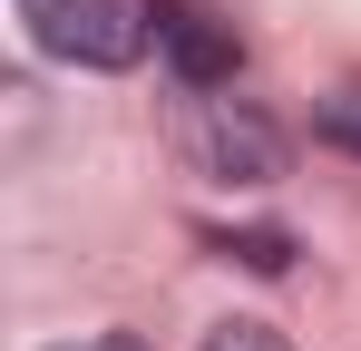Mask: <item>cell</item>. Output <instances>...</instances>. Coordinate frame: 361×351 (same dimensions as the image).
<instances>
[{
	"instance_id": "obj_1",
	"label": "cell",
	"mask_w": 361,
	"mask_h": 351,
	"mask_svg": "<svg viewBox=\"0 0 361 351\" xmlns=\"http://www.w3.org/2000/svg\"><path fill=\"white\" fill-rule=\"evenodd\" d=\"M20 20H30V39L68 68H137L147 58V10H127V0H20Z\"/></svg>"
},
{
	"instance_id": "obj_3",
	"label": "cell",
	"mask_w": 361,
	"mask_h": 351,
	"mask_svg": "<svg viewBox=\"0 0 361 351\" xmlns=\"http://www.w3.org/2000/svg\"><path fill=\"white\" fill-rule=\"evenodd\" d=\"M205 166L225 176V185H274V176H283L274 117H254L244 98H205Z\"/></svg>"
},
{
	"instance_id": "obj_2",
	"label": "cell",
	"mask_w": 361,
	"mask_h": 351,
	"mask_svg": "<svg viewBox=\"0 0 361 351\" xmlns=\"http://www.w3.org/2000/svg\"><path fill=\"white\" fill-rule=\"evenodd\" d=\"M147 30H157V49H166V68H176L185 88H235L244 39L215 20V10H195V0H147Z\"/></svg>"
},
{
	"instance_id": "obj_7",
	"label": "cell",
	"mask_w": 361,
	"mask_h": 351,
	"mask_svg": "<svg viewBox=\"0 0 361 351\" xmlns=\"http://www.w3.org/2000/svg\"><path fill=\"white\" fill-rule=\"evenodd\" d=\"M59 351H147L137 332H98V342H59Z\"/></svg>"
},
{
	"instance_id": "obj_5",
	"label": "cell",
	"mask_w": 361,
	"mask_h": 351,
	"mask_svg": "<svg viewBox=\"0 0 361 351\" xmlns=\"http://www.w3.org/2000/svg\"><path fill=\"white\" fill-rule=\"evenodd\" d=\"M205 351H293V342H283L274 322H215V332H205Z\"/></svg>"
},
{
	"instance_id": "obj_6",
	"label": "cell",
	"mask_w": 361,
	"mask_h": 351,
	"mask_svg": "<svg viewBox=\"0 0 361 351\" xmlns=\"http://www.w3.org/2000/svg\"><path fill=\"white\" fill-rule=\"evenodd\" d=\"M225 254H244L254 273H283V264H293V244H283V234H225Z\"/></svg>"
},
{
	"instance_id": "obj_4",
	"label": "cell",
	"mask_w": 361,
	"mask_h": 351,
	"mask_svg": "<svg viewBox=\"0 0 361 351\" xmlns=\"http://www.w3.org/2000/svg\"><path fill=\"white\" fill-rule=\"evenodd\" d=\"M322 137H332V147H352V156H361V78H352V88H332V98H322Z\"/></svg>"
}]
</instances>
